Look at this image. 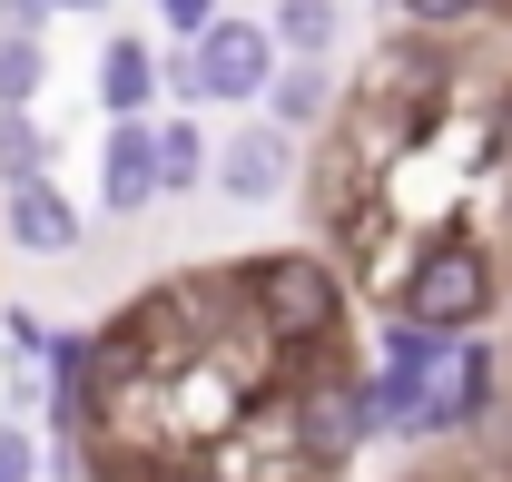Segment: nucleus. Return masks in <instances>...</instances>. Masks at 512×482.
<instances>
[{"label":"nucleus","instance_id":"1","mask_svg":"<svg viewBox=\"0 0 512 482\" xmlns=\"http://www.w3.org/2000/svg\"><path fill=\"white\" fill-rule=\"evenodd\" d=\"M237 296H247L256 335L286 355V374L296 364L335 355V335H345V276H335V256H256V266H237Z\"/></svg>","mask_w":512,"mask_h":482},{"label":"nucleus","instance_id":"2","mask_svg":"<svg viewBox=\"0 0 512 482\" xmlns=\"http://www.w3.org/2000/svg\"><path fill=\"white\" fill-rule=\"evenodd\" d=\"M493 296H503V266H493V246L463 237V227H444V237L414 246L394 315H414V325H444V335H473V325L493 315Z\"/></svg>","mask_w":512,"mask_h":482},{"label":"nucleus","instance_id":"3","mask_svg":"<svg viewBox=\"0 0 512 482\" xmlns=\"http://www.w3.org/2000/svg\"><path fill=\"white\" fill-rule=\"evenodd\" d=\"M276 69H286V50H276L266 20H237V10H227V20L197 40V89H207V109H266Z\"/></svg>","mask_w":512,"mask_h":482},{"label":"nucleus","instance_id":"4","mask_svg":"<svg viewBox=\"0 0 512 482\" xmlns=\"http://www.w3.org/2000/svg\"><path fill=\"white\" fill-rule=\"evenodd\" d=\"M493 404H503V364H493V345H473L463 335V355L424 384V404H414V443H453V433H473V423H493Z\"/></svg>","mask_w":512,"mask_h":482},{"label":"nucleus","instance_id":"5","mask_svg":"<svg viewBox=\"0 0 512 482\" xmlns=\"http://www.w3.org/2000/svg\"><path fill=\"white\" fill-rule=\"evenodd\" d=\"M217 207H276L286 187H296V138L276 119H247V128H227L217 138Z\"/></svg>","mask_w":512,"mask_h":482},{"label":"nucleus","instance_id":"6","mask_svg":"<svg viewBox=\"0 0 512 482\" xmlns=\"http://www.w3.org/2000/svg\"><path fill=\"white\" fill-rule=\"evenodd\" d=\"M168 197L158 178V119H119L99 138V217H148Z\"/></svg>","mask_w":512,"mask_h":482},{"label":"nucleus","instance_id":"7","mask_svg":"<svg viewBox=\"0 0 512 482\" xmlns=\"http://www.w3.org/2000/svg\"><path fill=\"white\" fill-rule=\"evenodd\" d=\"M0 227H10V246L20 256H79V237H89V217L60 197V178H30V187H0Z\"/></svg>","mask_w":512,"mask_h":482},{"label":"nucleus","instance_id":"8","mask_svg":"<svg viewBox=\"0 0 512 482\" xmlns=\"http://www.w3.org/2000/svg\"><path fill=\"white\" fill-rule=\"evenodd\" d=\"M89 89H99L109 128H119V119H148V109L168 99V50H148L138 30H119V40H99V69H89Z\"/></svg>","mask_w":512,"mask_h":482},{"label":"nucleus","instance_id":"9","mask_svg":"<svg viewBox=\"0 0 512 482\" xmlns=\"http://www.w3.org/2000/svg\"><path fill=\"white\" fill-rule=\"evenodd\" d=\"M266 119L286 138H316L325 119H345V89H335V60H286L276 89H266Z\"/></svg>","mask_w":512,"mask_h":482},{"label":"nucleus","instance_id":"10","mask_svg":"<svg viewBox=\"0 0 512 482\" xmlns=\"http://www.w3.org/2000/svg\"><path fill=\"white\" fill-rule=\"evenodd\" d=\"M266 30H276L286 60H335V40H345V0H276Z\"/></svg>","mask_w":512,"mask_h":482},{"label":"nucleus","instance_id":"11","mask_svg":"<svg viewBox=\"0 0 512 482\" xmlns=\"http://www.w3.org/2000/svg\"><path fill=\"white\" fill-rule=\"evenodd\" d=\"M158 178H168V197H197V187L217 178V138L178 109V119H158Z\"/></svg>","mask_w":512,"mask_h":482},{"label":"nucleus","instance_id":"12","mask_svg":"<svg viewBox=\"0 0 512 482\" xmlns=\"http://www.w3.org/2000/svg\"><path fill=\"white\" fill-rule=\"evenodd\" d=\"M453 355H463V335H444V325H414V315L384 325V374H404V384H434Z\"/></svg>","mask_w":512,"mask_h":482},{"label":"nucleus","instance_id":"13","mask_svg":"<svg viewBox=\"0 0 512 482\" xmlns=\"http://www.w3.org/2000/svg\"><path fill=\"white\" fill-rule=\"evenodd\" d=\"M40 89H50V50L30 30H0V109H40Z\"/></svg>","mask_w":512,"mask_h":482},{"label":"nucleus","instance_id":"14","mask_svg":"<svg viewBox=\"0 0 512 482\" xmlns=\"http://www.w3.org/2000/svg\"><path fill=\"white\" fill-rule=\"evenodd\" d=\"M30 178H50V128L30 109H0V187H30Z\"/></svg>","mask_w":512,"mask_h":482},{"label":"nucleus","instance_id":"15","mask_svg":"<svg viewBox=\"0 0 512 482\" xmlns=\"http://www.w3.org/2000/svg\"><path fill=\"white\" fill-rule=\"evenodd\" d=\"M60 355V325H50V315H30V305H20V315H10V325H0V364H50Z\"/></svg>","mask_w":512,"mask_h":482},{"label":"nucleus","instance_id":"16","mask_svg":"<svg viewBox=\"0 0 512 482\" xmlns=\"http://www.w3.org/2000/svg\"><path fill=\"white\" fill-rule=\"evenodd\" d=\"M394 10H404L414 40H444V30H463V20H483V0H394Z\"/></svg>","mask_w":512,"mask_h":482},{"label":"nucleus","instance_id":"17","mask_svg":"<svg viewBox=\"0 0 512 482\" xmlns=\"http://www.w3.org/2000/svg\"><path fill=\"white\" fill-rule=\"evenodd\" d=\"M40 473H50L40 433H30V423H0V482H40Z\"/></svg>","mask_w":512,"mask_h":482},{"label":"nucleus","instance_id":"18","mask_svg":"<svg viewBox=\"0 0 512 482\" xmlns=\"http://www.w3.org/2000/svg\"><path fill=\"white\" fill-rule=\"evenodd\" d=\"M158 20H168V40H178V50H197V40L227 20V0H158Z\"/></svg>","mask_w":512,"mask_h":482},{"label":"nucleus","instance_id":"19","mask_svg":"<svg viewBox=\"0 0 512 482\" xmlns=\"http://www.w3.org/2000/svg\"><path fill=\"white\" fill-rule=\"evenodd\" d=\"M50 10H60V0H0V30H30V40H40Z\"/></svg>","mask_w":512,"mask_h":482},{"label":"nucleus","instance_id":"20","mask_svg":"<svg viewBox=\"0 0 512 482\" xmlns=\"http://www.w3.org/2000/svg\"><path fill=\"white\" fill-rule=\"evenodd\" d=\"M493 148L512 158V89H503V109H493Z\"/></svg>","mask_w":512,"mask_h":482},{"label":"nucleus","instance_id":"21","mask_svg":"<svg viewBox=\"0 0 512 482\" xmlns=\"http://www.w3.org/2000/svg\"><path fill=\"white\" fill-rule=\"evenodd\" d=\"M69 20H109V0H60Z\"/></svg>","mask_w":512,"mask_h":482}]
</instances>
